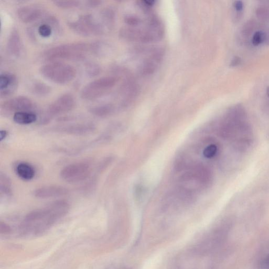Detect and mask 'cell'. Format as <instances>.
Masks as SVG:
<instances>
[{
  "mask_svg": "<svg viewBox=\"0 0 269 269\" xmlns=\"http://www.w3.org/2000/svg\"><path fill=\"white\" fill-rule=\"evenodd\" d=\"M69 208L67 202L58 201L29 212L19 225V235L24 238H32L43 235L66 216Z\"/></svg>",
  "mask_w": 269,
  "mask_h": 269,
  "instance_id": "obj_1",
  "label": "cell"
},
{
  "mask_svg": "<svg viewBox=\"0 0 269 269\" xmlns=\"http://www.w3.org/2000/svg\"><path fill=\"white\" fill-rule=\"evenodd\" d=\"M232 228V222H221L208 232L194 248V251L201 255L215 252L221 247L227 239Z\"/></svg>",
  "mask_w": 269,
  "mask_h": 269,
  "instance_id": "obj_2",
  "label": "cell"
},
{
  "mask_svg": "<svg viewBox=\"0 0 269 269\" xmlns=\"http://www.w3.org/2000/svg\"><path fill=\"white\" fill-rule=\"evenodd\" d=\"M90 45L84 43L68 44L52 48L45 53L47 60L58 62V60L80 61L86 58Z\"/></svg>",
  "mask_w": 269,
  "mask_h": 269,
  "instance_id": "obj_3",
  "label": "cell"
},
{
  "mask_svg": "<svg viewBox=\"0 0 269 269\" xmlns=\"http://www.w3.org/2000/svg\"><path fill=\"white\" fill-rule=\"evenodd\" d=\"M40 73L49 81L64 85L72 82L75 78L76 69L74 66L66 63L52 62L42 66Z\"/></svg>",
  "mask_w": 269,
  "mask_h": 269,
  "instance_id": "obj_4",
  "label": "cell"
},
{
  "mask_svg": "<svg viewBox=\"0 0 269 269\" xmlns=\"http://www.w3.org/2000/svg\"><path fill=\"white\" fill-rule=\"evenodd\" d=\"M119 81L115 76H106L95 80L85 86L81 92L83 100L92 101L108 93Z\"/></svg>",
  "mask_w": 269,
  "mask_h": 269,
  "instance_id": "obj_5",
  "label": "cell"
},
{
  "mask_svg": "<svg viewBox=\"0 0 269 269\" xmlns=\"http://www.w3.org/2000/svg\"><path fill=\"white\" fill-rule=\"evenodd\" d=\"M70 29L84 36L98 35L103 33V25L91 15L80 16L77 20L69 22Z\"/></svg>",
  "mask_w": 269,
  "mask_h": 269,
  "instance_id": "obj_6",
  "label": "cell"
},
{
  "mask_svg": "<svg viewBox=\"0 0 269 269\" xmlns=\"http://www.w3.org/2000/svg\"><path fill=\"white\" fill-rule=\"evenodd\" d=\"M91 173V169L87 163L80 162L68 165L61 171V177L66 182L76 183L88 178Z\"/></svg>",
  "mask_w": 269,
  "mask_h": 269,
  "instance_id": "obj_7",
  "label": "cell"
},
{
  "mask_svg": "<svg viewBox=\"0 0 269 269\" xmlns=\"http://www.w3.org/2000/svg\"><path fill=\"white\" fill-rule=\"evenodd\" d=\"M76 105L74 97L70 94H65L55 100L48 107L47 118L48 121L54 116L65 114L73 110Z\"/></svg>",
  "mask_w": 269,
  "mask_h": 269,
  "instance_id": "obj_8",
  "label": "cell"
},
{
  "mask_svg": "<svg viewBox=\"0 0 269 269\" xmlns=\"http://www.w3.org/2000/svg\"><path fill=\"white\" fill-rule=\"evenodd\" d=\"M34 104L30 98L25 96H18L9 99L1 105L2 111L5 113L20 111H32Z\"/></svg>",
  "mask_w": 269,
  "mask_h": 269,
  "instance_id": "obj_9",
  "label": "cell"
},
{
  "mask_svg": "<svg viewBox=\"0 0 269 269\" xmlns=\"http://www.w3.org/2000/svg\"><path fill=\"white\" fill-rule=\"evenodd\" d=\"M17 76L11 73L5 72L0 75V96L2 98L10 96L18 88Z\"/></svg>",
  "mask_w": 269,
  "mask_h": 269,
  "instance_id": "obj_10",
  "label": "cell"
},
{
  "mask_svg": "<svg viewBox=\"0 0 269 269\" xmlns=\"http://www.w3.org/2000/svg\"><path fill=\"white\" fill-rule=\"evenodd\" d=\"M43 14V10L40 7L33 6H25L18 9L17 16L23 23H32L38 20Z\"/></svg>",
  "mask_w": 269,
  "mask_h": 269,
  "instance_id": "obj_11",
  "label": "cell"
},
{
  "mask_svg": "<svg viewBox=\"0 0 269 269\" xmlns=\"http://www.w3.org/2000/svg\"><path fill=\"white\" fill-rule=\"evenodd\" d=\"M68 193L69 190L63 186H48L36 189L34 195L39 199H49L66 196Z\"/></svg>",
  "mask_w": 269,
  "mask_h": 269,
  "instance_id": "obj_12",
  "label": "cell"
},
{
  "mask_svg": "<svg viewBox=\"0 0 269 269\" xmlns=\"http://www.w3.org/2000/svg\"><path fill=\"white\" fill-rule=\"evenodd\" d=\"M96 130L95 126L91 124H80L59 127L56 131L67 134L85 135L93 133Z\"/></svg>",
  "mask_w": 269,
  "mask_h": 269,
  "instance_id": "obj_13",
  "label": "cell"
},
{
  "mask_svg": "<svg viewBox=\"0 0 269 269\" xmlns=\"http://www.w3.org/2000/svg\"><path fill=\"white\" fill-rule=\"evenodd\" d=\"M9 53L14 56L18 57L20 56L22 49L21 41L20 34L16 29H13L10 33L7 45Z\"/></svg>",
  "mask_w": 269,
  "mask_h": 269,
  "instance_id": "obj_14",
  "label": "cell"
},
{
  "mask_svg": "<svg viewBox=\"0 0 269 269\" xmlns=\"http://www.w3.org/2000/svg\"><path fill=\"white\" fill-rule=\"evenodd\" d=\"M16 172L18 176L25 181L33 179L35 175L34 168L26 163H21L16 167Z\"/></svg>",
  "mask_w": 269,
  "mask_h": 269,
  "instance_id": "obj_15",
  "label": "cell"
},
{
  "mask_svg": "<svg viewBox=\"0 0 269 269\" xmlns=\"http://www.w3.org/2000/svg\"><path fill=\"white\" fill-rule=\"evenodd\" d=\"M37 116L33 111H20L13 116V121L20 125H29L37 121Z\"/></svg>",
  "mask_w": 269,
  "mask_h": 269,
  "instance_id": "obj_16",
  "label": "cell"
},
{
  "mask_svg": "<svg viewBox=\"0 0 269 269\" xmlns=\"http://www.w3.org/2000/svg\"><path fill=\"white\" fill-rule=\"evenodd\" d=\"M89 112L93 116L98 118H105L109 116L115 110V107L111 104H106L92 107Z\"/></svg>",
  "mask_w": 269,
  "mask_h": 269,
  "instance_id": "obj_17",
  "label": "cell"
},
{
  "mask_svg": "<svg viewBox=\"0 0 269 269\" xmlns=\"http://www.w3.org/2000/svg\"><path fill=\"white\" fill-rule=\"evenodd\" d=\"M255 265L256 269H269V245L259 252Z\"/></svg>",
  "mask_w": 269,
  "mask_h": 269,
  "instance_id": "obj_18",
  "label": "cell"
},
{
  "mask_svg": "<svg viewBox=\"0 0 269 269\" xmlns=\"http://www.w3.org/2000/svg\"><path fill=\"white\" fill-rule=\"evenodd\" d=\"M31 91L37 96H46L51 92V88L44 83L36 82L32 84Z\"/></svg>",
  "mask_w": 269,
  "mask_h": 269,
  "instance_id": "obj_19",
  "label": "cell"
},
{
  "mask_svg": "<svg viewBox=\"0 0 269 269\" xmlns=\"http://www.w3.org/2000/svg\"><path fill=\"white\" fill-rule=\"evenodd\" d=\"M11 181L10 178L5 174L0 175V188L2 194L10 195L11 194Z\"/></svg>",
  "mask_w": 269,
  "mask_h": 269,
  "instance_id": "obj_20",
  "label": "cell"
},
{
  "mask_svg": "<svg viewBox=\"0 0 269 269\" xmlns=\"http://www.w3.org/2000/svg\"><path fill=\"white\" fill-rule=\"evenodd\" d=\"M54 5L58 8L62 9H72L77 8L81 5V2L71 0V1H54Z\"/></svg>",
  "mask_w": 269,
  "mask_h": 269,
  "instance_id": "obj_21",
  "label": "cell"
},
{
  "mask_svg": "<svg viewBox=\"0 0 269 269\" xmlns=\"http://www.w3.org/2000/svg\"><path fill=\"white\" fill-rule=\"evenodd\" d=\"M267 34L263 31H257L254 34L252 39V43L254 46H257L266 42Z\"/></svg>",
  "mask_w": 269,
  "mask_h": 269,
  "instance_id": "obj_22",
  "label": "cell"
},
{
  "mask_svg": "<svg viewBox=\"0 0 269 269\" xmlns=\"http://www.w3.org/2000/svg\"><path fill=\"white\" fill-rule=\"evenodd\" d=\"M38 33L42 37H49L52 34L51 26L47 24H42L38 27Z\"/></svg>",
  "mask_w": 269,
  "mask_h": 269,
  "instance_id": "obj_23",
  "label": "cell"
},
{
  "mask_svg": "<svg viewBox=\"0 0 269 269\" xmlns=\"http://www.w3.org/2000/svg\"><path fill=\"white\" fill-rule=\"evenodd\" d=\"M218 150L217 146L216 145L212 144L205 148L204 151V157L206 158L210 159L215 157Z\"/></svg>",
  "mask_w": 269,
  "mask_h": 269,
  "instance_id": "obj_24",
  "label": "cell"
},
{
  "mask_svg": "<svg viewBox=\"0 0 269 269\" xmlns=\"http://www.w3.org/2000/svg\"><path fill=\"white\" fill-rule=\"evenodd\" d=\"M257 16L262 19H265L269 17V7L266 5H261L257 10Z\"/></svg>",
  "mask_w": 269,
  "mask_h": 269,
  "instance_id": "obj_25",
  "label": "cell"
},
{
  "mask_svg": "<svg viewBox=\"0 0 269 269\" xmlns=\"http://www.w3.org/2000/svg\"><path fill=\"white\" fill-rule=\"evenodd\" d=\"M87 72L90 76H95L100 73V68L97 65L90 64L87 67Z\"/></svg>",
  "mask_w": 269,
  "mask_h": 269,
  "instance_id": "obj_26",
  "label": "cell"
},
{
  "mask_svg": "<svg viewBox=\"0 0 269 269\" xmlns=\"http://www.w3.org/2000/svg\"><path fill=\"white\" fill-rule=\"evenodd\" d=\"M11 230L10 226L6 222L3 221L0 222V232H1L2 234H9Z\"/></svg>",
  "mask_w": 269,
  "mask_h": 269,
  "instance_id": "obj_27",
  "label": "cell"
},
{
  "mask_svg": "<svg viewBox=\"0 0 269 269\" xmlns=\"http://www.w3.org/2000/svg\"><path fill=\"white\" fill-rule=\"evenodd\" d=\"M102 3V2L98 1V0H91V1H87L86 2V5L89 8H95L100 6Z\"/></svg>",
  "mask_w": 269,
  "mask_h": 269,
  "instance_id": "obj_28",
  "label": "cell"
},
{
  "mask_svg": "<svg viewBox=\"0 0 269 269\" xmlns=\"http://www.w3.org/2000/svg\"><path fill=\"white\" fill-rule=\"evenodd\" d=\"M234 9L238 12H242L244 9V4L241 1H236L234 3Z\"/></svg>",
  "mask_w": 269,
  "mask_h": 269,
  "instance_id": "obj_29",
  "label": "cell"
},
{
  "mask_svg": "<svg viewBox=\"0 0 269 269\" xmlns=\"http://www.w3.org/2000/svg\"><path fill=\"white\" fill-rule=\"evenodd\" d=\"M241 62H242V60L238 56H235L231 61L230 65L232 67H236L240 65Z\"/></svg>",
  "mask_w": 269,
  "mask_h": 269,
  "instance_id": "obj_30",
  "label": "cell"
},
{
  "mask_svg": "<svg viewBox=\"0 0 269 269\" xmlns=\"http://www.w3.org/2000/svg\"><path fill=\"white\" fill-rule=\"evenodd\" d=\"M8 132L6 130H2L0 131V140H4L8 136Z\"/></svg>",
  "mask_w": 269,
  "mask_h": 269,
  "instance_id": "obj_31",
  "label": "cell"
},
{
  "mask_svg": "<svg viewBox=\"0 0 269 269\" xmlns=\"http://www.w3.org/2000/svg\"><path fill=\"white\" fill-rule=\"evenodd\" d=\"M107 269H131L129 267L123 266H111L110 267H109Z\"/></svg>",
  "mask_w": 269,
  "mask_h": 269,
  "instance_id": "obj_32",
  "label": "cell"
},
{
  "mask_svg": "<svg viewBox=\"0 0 269 269\" xmlns=\"http://www.w3.org/2000/svg\"><path fill=\"white\" fill-rule=\"evenodd\" d=\"M266 93H267V95L269 98V87H267V90H266Z\"/></svg>",
  "mask_w": 269,
  "mask_h": 269,
  "instance_id": "obj_33",
  "label": "cell"
}]
</instances>
